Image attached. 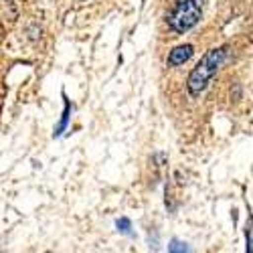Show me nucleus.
<instances>
[{
    "instance_id": "f257e3e1",
    "label": "nucleus",
    "mask_w": 253,
    "mask_h": 253,
    "mask_svg": "<svg viewBox=\"0 0 253 253\" xmlns=\"http://www.w3.org/2000/svg\"><path fill=\"white\" fill-rule=\"evenodd\" d=\"M227 51H229L227 47H217V49H209L201 57V61L197 63V67L191 71V75H188V79H186V89L193 97L201 95L207 89L209 81L217 75L219 67L225 63Z\"/></svg>"
},
{
    "instance_id": "f03ea898",
    "label": "nucleus",
    "mask_w": 253,
    "mask_h": 253,
    "mask_svg": "<svg viewBox=\"0 0 253 253\" xmlns=\"http://www.w3.org/2000/svg\"><path fill=\"white\" fill-rule=\"evenodd\" d=\"M201 16H203L201 0H176L166 20H168V27L174 33L182 35L186 31H191L193 27H197Z\"/></svg>"
},
{
    "instance_id": "7ed1b4c3",
    "label": "nucleus",
    "mask_w": 253,
    "mask_h": 253,
    "mask_svg": "<svg viewBox=\"0 0 253 253\" xmlns=\"http://www.w3.org/2000/svg\"><path fill=\"white\" fill-rule=\"evenodd\" d=\"M195 49L193 45H180V47H174L168 55V65L170 67H178V65H184V63L193 57Z\"/></svg>"
},
{
    "instance_id": "20e7f679",
    "label": "nucleus",
    "mask_w": 253,
    "mask_h": 253,
    "mask_svg": "<svg viewBox=\"0 0 253 253\" xmlns=\"http://www.w3.org/2000/svg\"><path fill=\"white\" fill-rule=\"evenodd\" d=\"M63 99H65V110H63V116H61V122H59V126L55 128V138H59L63 132L67 130V124H69V114H71V103H69V99H67V95H65V91H63Z\"/></svg>"
},
{
    "instance_id": "39448f33",
    "label": "nucleus",
    "mask_w": 253,
    "mask_h": 253,
    "mask_svg": "<svg viewBox=\"0 0 253 253\" xmlns=\"http://www.w3.org/2000/svg\"><path fill=\"white\" fill-rule=\"evenodd\" d=\"M116 227H118L120 233H124V235H132V223H130V219H126V217L118 219V221H116Z\"/></svg>"
},
{
    "instance_id": "423d86ee",
    "label": "nucleus",
    "mask_w": 253,
    "mask_h": 253,
    "mask_svg": "<svg viewBox=\"0 0 253 253\" xmlns=\"http://www.w3.org/2000/svg\"><path fill=\"white\" fill-rule=\"evenodd\" d=\"M247 251L253 253V217H251V221L247 223Z\"/></svg>"
},
{
    "instance_id": "0eeeda50",
    "label": "nucleus",
    "mask_w": 253,
    "mask_h": 253,
    "mask_svg": "<svg viewBox=\"0 0 253 253\" xmlns=\"http://www.w3.org/2000/svg\"><path fill=\"white\" fill-rule=\"evenodd\" d=\"M168 251H172V253H176V251H188V247H186V243L174 239L170 245H168Z\"/></svg>"
}]
</instances>
